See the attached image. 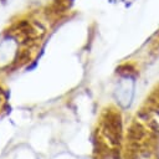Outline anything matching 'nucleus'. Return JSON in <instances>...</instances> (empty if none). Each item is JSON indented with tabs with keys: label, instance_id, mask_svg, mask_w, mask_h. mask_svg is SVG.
I'll use <instances>...</instances> for the list:
<instances>
[{
	"label": "nucleus",
	"instance_id": "f257e3e1",
	"mask_svg": "<svg viewBox=\"0 0 159 159\" xmlns=\"http://www.w3.org/2000/svg\"><path fill=\"white\" fill-rule=\"evenodd\" d=\"M117 72L119 73V77L116 81L113 94H114L117 103L122 108H128L132 104L133 98H134L135 75L130 67H127L125 71H120L119 68V71L117 70Z\"/></svg>",
	"mask_w": 159,
	"mask_h": 159
},
{
	"label": "nucleus",
	"instance_id": "f03ea898",
	"mask_svg": "<svg viewBox=\"0 0 159 159\" xmlns=\"http://www.w3.org/2000/svg\"><path fill=\"white\" fill-rule=\"evenodd\" d=\"M101 129L104 138L112 144L118 145L122 135V119L120 114L116 109H106L102 114Z\"/></svg>",
	"mask_w": 159,
	"mask_h": 159
}]
</instances>
